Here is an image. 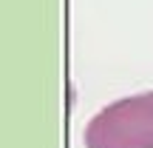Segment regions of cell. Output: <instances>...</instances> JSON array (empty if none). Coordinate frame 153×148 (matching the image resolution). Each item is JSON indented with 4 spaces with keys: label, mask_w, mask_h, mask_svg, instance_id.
<instances>
[{
    "label": "cell",
    "mask_w": 153,
    "mask_h": 148,
    "mask_svg": "<svg viewBox=\"0 0 153 148\" xmlns=\"http://www.w3.org/2000/svg\"><path fill=\"white\" fill-rule=\"evenodd\" d=\"M85 148H153V91L97 111L85 128Z\"/></svg>",
    "instance_id": "6da1fadb"
}]
</instances>
